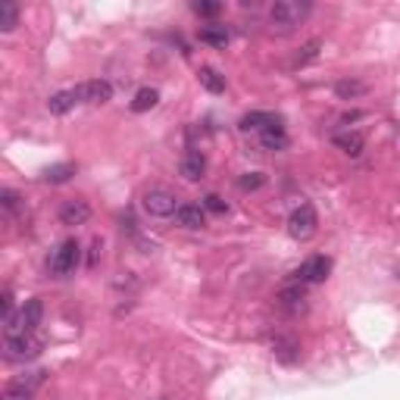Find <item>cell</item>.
<instances>
[{"mask_svg": "<svg viewBox=\"0 0 400 400\" xmlns=\"http://www.w3.org/2000/svg\"><path fill=\"white\" fill-rule=\"evenodd\" d=\"M310 10H312L310 0H275V3L269 6V25H272V31H278V35H288V31H294L310 16Z\"/></svg>", "mask_w": 400, "mask_h": 400, "instance_id": "1", "label": "cell"}, {"mask_svg": "<svg viewBox=\"0 0 400 400\" xmlns=\"http://www.w3.org/2000/svg\"><path fill=\"white\" fill-rule=\"evenodd\" d=\"M78 260H81V244L75 241V238H66V241L56 244V250L50 253L47 269L56 278H66V275H72L75 269H78Z\"/></svg>", "mask_w": 400, "mask_h": 400, "instance_id": "2", "label": "cell"}, {"mask_svg": "<svg viewBox=\"0 0 400 400\" xmlns=\"http://www.w3.org/2000/svg\"><path fill=\"white\" fill-rule=\"evenodd\" d=\"M141 206H144V212L147 216H153V219H169V216H175L178 212V197H175L169 188H147L144 191V197H141Z\"/></svg>", "mask_w": 400, "mask_h": 400, "instance_id": "3", "label": "cell"}, {"mask_svg": "<svg viewBox=\"0 0 400 400\" xmlns=\"http://www.w3.org/2000/svg\"><path fill=\"white\" fill-rule=\"evenodd\" d=\"M41 347H44V341L38 335H31V331H25V335H6L3 356L12 362H28V360H35V356H41Z\"/></svg>", "mask_w": 400, "mask_h": 400, "instance_id": "4", "label": "cell"}, {"mask_svg": "<svg viewBox=\"0 0 400 400\" xmlns=\"http://www.w3.org/2000/svg\"><path fill=\"white\" fill-rule=\"evenodd\" d=\"M319 228V216L310 203H300L297 210L288 216V235L297 238V241H310Z\"/></svg>", "mask_w": 400, "mask_h": 400, "instance_id": "5", "label": "cell"}, {"mask_svg": "<svg viewBox=\"0 0 400 400\" xmlns=\"http://www.w3.org/2000/svg\"><path fill=\"white\" fill-rule=\"evenodd\" d=\"M78 103H106L112 97V85L106 78H94V81H81L78 88H72Z\"/></svg>", "mask_w": 400, "mask_h": 400, "instance_id": "6", "label": "cell"}, {"mask_svg": "<svg viewBox=\"0 0 400 400\" xmlns=\"http://www.w3.org/2000/svg\"><path fill=\"white\" fill-rule=\"evenodd\" d=\"M328 272H331V260H328V256H310V260H306L294 275H297L300 285H319V281L328 278Z\"/></svg>", "mask_w": 400, "mask_h": 400, "instance_id": "7", "label": "cell"}, {"mask_svg": "<svg viewBox=\"0 0 400 400\" xmlns=\"http://www.w3.org/2000/svg\"><path fill=\"white\" fill-rule=\"evenodd\" d=\"M278 303L285 306L288 312H303L306 310V288L300 285V281H294V285H285L278 291Z\"/></svg>", "mask_w": 400, "mask_h": 400, "instance_id": "8", "label": "cell"}, {"mask_svg": "<svg viewBox=\"0 0 400 400\" xmlns=\"http://www.w3.org/2000/svg\"><path fill=\"white\" fill-rule=\"evenodd\" d=\"M175 222H178L181 228L197 231V228H203V225H206V210H203V206H197V203H181L178 212H175Z\"/></svg>", "mask_w": 400, "mask_h": 400, "instance_id": "9", "label": "cell"}, {"mask_svg": "<svg viewBox=\"0 0 400 400\" xmlns=\"http://www.w3.org/2000/svg\"><path fill=\"white\" fill-rule=\"evenodd\" d=\"M178 172H181V178H185V181H200L206 175V156L197 153V150L185 153V156H181Z\"/></svg>", "mask_w": 400, "mask_h": 400, "instance_id": "10", "label": "cell"}, {"mask_svg": "<svg viewBox=\"0 0 400 400\" xmlns=\"http://www.w3.org/2000/svg\"><path fill=\"white\" fill-rule=\"evenodd\" d=\"M88 219H91V206L85 203V200H69V203H62L60 210V222L62 225H85Z\"/></svg>", "mask_w": 400, "mask_h": 400, "instance_id": "11", "label": "cell"}, {"mask_svg": "<svg viewBox=\"0 0 400 400\" xmlns=\"http://www.w3.org/2000/svg\"><path fill=\"white\" fill-rule=\"evenodd\" d=\"M272 353L278 356L281 362H297L300 344L294 341V338H288V335H275V338H272Z\"/></svg>", "mask_w": 400, "mask_h": 400, "instance_id": "12", "label": "cell"}, {"mask_svg": "<svg viewBox=\"0 0 400 400\" xmlns=\"http://www.w3.org/2000/svg\"><path fill=\"white\" fill-rule=\"evenodd\" d=\"M335 147H341L347 156H360L362 147H366V141H362L360 131H338V135H335Z\"/></svg>", "mask_w": 400, "mask_h": 400, "instance_id": "13", "label": "cell"}, {"mask_svg": "<svg viewBox=\"0 0 400 400\" xmlns=\"http://www.w3.org/2000/svg\"><path fill=\"white\" fill-rule=\"evenodd\" d=\"M22 328L25 331H35L38 325H41V319H44V303L38 297H31V300H25V306H22Z\"/></svg>", "mask_w": 400, "mask_h": 400, "instance_id": "14", "label": "cell"}, {"mask_svg": "<svg viewBox=\"0 0 400 400\" xmlns=\"http://www.w3.org/2000/svg\"><path fill=\"white\" fill-rule=\"evenodd\" d=\"M260 144H262L266 150H285V147H288V135H285V128H281L278 122L269 125L266 131H260Z\"/></svg>", "mask_w": 400, "mask_h": 400, "instance_id": "15", "label": "cell"}, {"mask_svg": "<svg viewBox=\"0 0 400 400\" xmlns=\"http://www.w3.org/2000/svg\"><path fill=\"white\" fill-rule=\"evenodd\" d=\"M78 103V97H75V91H56L53 97L47 100V110L53 112V116H66L72 106Z\"/></svg>", "mask_w": 400, "mask_h": 400, "instance_id": "16", "label": "cell"}, {"mask_svg": "<svg viewBox=\"0 0 400 400\" xmlns=\"http://www.w3.org/2000/svg\"><path fill=\"white\" fill-rule=\"evenodd\" d=\"M278 119L272 116V112H260V110H253V112H247V116L241 119V128L244 131H266L269 125H275Z\"/></svg>", "mask_w": 400, "mask_h": 400, "instance_id": "17", "label": "cell"}, {"mask_svg": "<svg viewBox=\"0 0 400 400\" xmlns=\"http://www.w3.org/2000/svg\"><path fill=\"white\" fill-rule=\"evenodd\" d=\"M319 53H322V41H319V38H310V41L297 50V56H294V69L310 66L312 60H319Z\"/></svg>", "mask_w": 400, "mask_h": 400, "instance_id": "18", "label": "cell"}, {"mask_svg": "<svg viewBox=\"0 0 400 400\" xmlns=\"http://www.w3.org/2000/svg\"><path fill=\"white\" fill-rule=\"evenodd\" d=\"M197 78H200V85H203L210 94H222V91H225V75H219L212 66H203V69H200Z\"/></svg>", "mask_w": 400, "mask_h": 400, "instance_id": "19", "label": "cell"}, {"mask_svg": "<svg viewBox=\"0 0 400 400\" xmlns=\"http://www.w3.org/2000/svg\"><path fill=\"white\" fill-rule=\"evenodd\" d=\"M228 28L225 25H206V28H200V41L210 44V47H225L228 44Z\"/></svg>", "mask_w": 400, "mask_h": 400, "instance_id": "20", "label": "cell"}, {"mask_svg": "<svg viewBox=\"0 0 400 400\" xmlns=\"http://www.w3.org/2000/svg\"><path fill=\"white\" fill-rule=\"evenodd\" d=\"M156 100H160V91H156V88H141V91L135 94V100H131V112H147V110H153Z\"/></svg>", "mask_w": 400, "mask_h": 400, "instance_id": "21", "label": "cell"}, {"mask_svg": "<svg viewBox=\"0 0 400 400\" xmlns=\"http://www.w3.org/2000/svg\"><path fill=\"white\" fill-rule=\"evenodd\" d=\"M72 175H75L72 162H56V166H50L47 172H44V181H47V185H62V181H69Z\"/></svg>", "mask_w": 400, "mask_h": 400, "instance_id": "22", "label": "cell"}, {"mask_svg": "<svg viewBox=\"0 0 400 400\" xmlns=\"http://www.w3.org/2000/svg\"><path fill=\"white\" fill-rule=\"evenodd\" d=\"M335 94L341 100H353V97H362V94H366V85H362V81L344 78V81H338V85H335Z\"/></svg>", "mask_w": 400, "mask_h": 400, "instance_id": "23", "label": "cell"}, {"mask_svg": "<svg viewBox=\"0 0 400 400\" xmlns=\"http://www.w3.org/2000/svg\"><path fill=\"white\" fill-rule=\"evenodd\" d=\"M19 25V6L16 3H0V31H12Z\"/></svg>", "mask_w": 400, "mask_h": 400, "instance_id": "24", "label": "cell"}, {"mask_svg": "<svg viewBox=\"0 0 400 400\" xmlns=\"http://www.w3.org/2000/svg\"><path fill=\"white\" fill-rule=\"evenodd\" d=\"M262 185H266V175H260V172H244L241 178H238L241 191H256V188H262Z\"/></svg>", "mask_w": 400, "mask_h": 400, "instance_id": "25", "label": "cell"}, {"mask_svg": "<svg viewBox=\"0 0 400 400\" xmlns=\"http://www.w3.org/2000/svg\"><path fill=\"white\" fill-rule=\"evenodd\" d=\"M203 210L206 212H216V216H225V212H228V203H225L219 194H206V197H203Z\"/></svg>", "mask_w": 400, "mask_h": 400, "instance_id": "26", "label": "cell"}, {"mask_svg": "<svg viewBox=\"0 0 400 400\" xmlns=\"http://www.w3.org/2000/svg\"><path fill=\"white\" fill-rule=\"evenodd\" d=\"M194 12L197 16H216V12H222V3H216V0H197Z\"/></svg>", "mask_w": 400, "mask_h": 400, "instance_id": "27", "label": "cell"}, {"mask_svg": "<svg viewBox=\"0 0 400 400\" xmlns=\"http://www.w3.org/2000/svg\"><path fill=\"white\" fill-rule=\"evenodd\" d=\"M0 400H31V391H22V388H10Z\"/></svg>", "mask_w": 400, "mask_h": 400, "instance_id": "28", "label": "cell"}, {"mask_svg": "<svg viewBox=\"0 0 400 400\" xmlns=\"http://www.w3.org/2000/svg\"><path fill=\"white\" fill-rule=\"evenodd\" d=\"M0 200H3V206L6 210H12V206H16V191H10V188H6V191H0Z\"/></svg>", "mask_w": 400, "mask_h": 400, "instance_id": "29", "label": "cell"}, {"mask_svg": "<svg viewBox=\"0 0 400 400\" xmlns=\"http://www.w3.org/2000/svg\"><path fill=\"white\" fill-rule=\"evenodd\" d=\"M97 250H100V241H94V244H91V260H88V262H91V266H94V262H97Z\"/></svg>", "mask_w": 400, "mask_h": 400, "instance_id": "30", "label": "cell"}]
</instances>
